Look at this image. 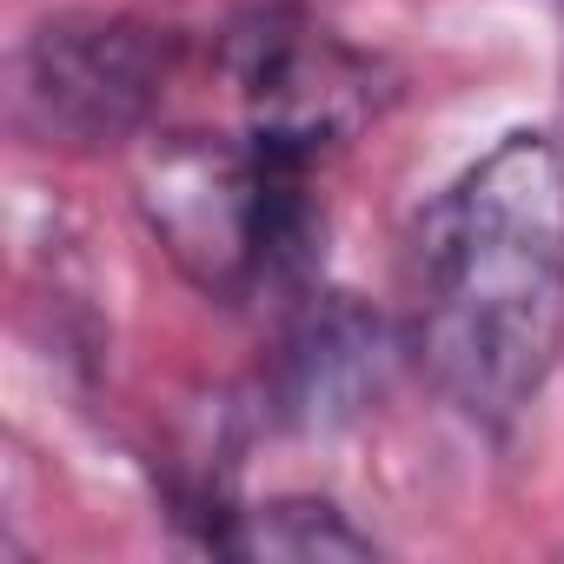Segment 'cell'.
<instances>
[{"mask_svg": "<svg viewBox=\"0 0 564 564\" xmlns=\"http://www.w3.org/2000/svg\"><path fill=\"white\" fill-rule=\"evenodd\" d=\"M252 557H366L372 538H359L333 505H265L246 511V531L232 538Z\"/></svg>", "mask_w": 564, "mask_h": 564, "instance_id": "277c9868", "label": "cell"}, {"mask_svg": "<svg viewBox=\"0 0 564 564\" xmlns=\"http://www.w3.org/2000/svg\"><path fill=\"white\" fill-rule=\"evenodd\" d=\"M419 359L438 392L511 425L564 359V153L505 133L425 219Z\"/></svg>", "mask_w": 564, "mask_h": 564, "instance_id": "6da1fadb", "label": "cell"}, {"mask_svg": "<svg viewBox=\"0 0 564 564\" xmlns=\"http://www.w3.org/2000/svg\"><path fill=\"white\" fill-rule=\"evenodd\" d=\"M166 80V41L140 21H47L14 54V127L41 147L127 140Z\"/></svg>", "mask_w": 564, "mask_h": 564, "instance_id": "7a4b0ae2", "label": "cell"}, {"mask_svg": "<svg viewBox=\"0 0 564 564\" xmlns=\"http://www.w3.org/2000/svg\"><path fill=\"white\" fill-rule=\"evenodd\" d=\"M286 140L293 133H259V147L180 140L153 153L140 180L147 213L199 279H232L259 265V252L279 239V213H286V193H293Z\"/></svg>", "mask_w": 564, "mask_h": 564, "instance_id": "3957f363", "label": "cell"}]
</instances>
